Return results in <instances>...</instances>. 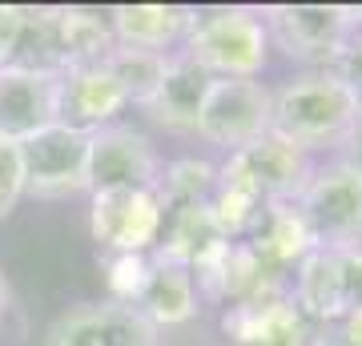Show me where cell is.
I'll use <instances>...</instances> for the list:
<instances>
[{"label": "cell", "mask_w": 362, "mask_h": 346, "mask_svg": "<svg viewBox=\"0 0 362 346\" xmlns=\"http://www.w3.org/2000/svg\"><path fill=\"white\" fill-rule=\"evenodd\" d=\"M354 121H358V93L322 69L270 89V133L294 142L306 154L342 145Z\"/></svg>", "instance_id": "obj_1"}, {"label": "cell", "mask_w": 362, "mask_h": 346, "mask_svg": "<svg viewBox=\"0 0 362 346\" xmlns=\"http://www.w3.org/2000/svg\"><path fill=\"white\" fill-rule=\"evenodd\" d=\"M181 52L202 64L214 81H246L258 77L270 57V37L254 8H194V25Z\"/></svg>", "instance_id": "obj_2"}, {"label": "cell", "mask_w": 362, "mask_h": 346, "mask_svg": "<svg viewBox=\"0 0 362 346\" xmlns=\"http://www.w3.org/2000/svg\"><path fill=\"white\" fill-rule=\"evenodd\" d=\"M270 45L302 64L326 69L358 28V8L350 4H270L262 8Z\"/></svg>", "instance_id": "obj_3"}, {"label": "cell", "mask_w": 362, "mask_h": 346, "mask_svg": "<svg viewBox=\"0 0 362 346\" xmlns=\"http://www.w3.org/2000/svg\"><path fill=\"white\" fill-rule=\"evenodd\" d=\"M16 154L25 173V197L57 202L89 190V133L52 121L49 129L16 145Z\"/></svg>", "instance_id": "obj_4"}, {"label": "cell", "mask_w": 362, "mask_h": 346, "mask_svg": "<svg viewBox=\"0 0 362 346\" xmlns=\"http://www.w3.org/2000/svg\"><path fill=\"white\" fill-rule=\"evenodd\" d=\"M221 181L242 185L262 202H294L306 190V181L314 178V161L306 149H298L294 142H286L278 133H262L258 142L242 145L226 157V166L218 169Z\"/></svg>", "instance_id": "obj_5"}, {"label": "cell", "mask_w": 362, "mask_h": 346, "mask_svg": "<svg viewBox=\"0 0 362 346\" xmlns=\"http://www.w3.org/2000/svg\"><path fill=\"white\" fill-rule=\"evenodd\" d=\"M298 214L322 250L362 246V178L350 173L342 161L314 169L306 190L294 197Z\"/></svg>", "instance_id": "obj_6"}, {"label": "cell", "mask_w": 362, "mask_h": 346, "mask_svg": "<svg viewBox=\"0 0 362 346\" xmlns=\"http://www.w3.org/2000/svg\"><path fill=\"white\" fill-rule=\"evenodd\" d=\"M165 202L153 190H109L93 193L89 230L105 254H149L165 230Z\"/></svg>", "instance_id": "obj_7"}, {"label": "cell", "mask_w": 362, "mask_h": 346, "mask_svg": "<svg viewBox=\"0 0 362 346\" xmlns=\"http://www.w3.org/2000/svg\"><path fill=\"white\" fill-rule=\"evenodd\" d=\"M262 133H270V89L258 77L214 81L197 117V137L233 154L242 145L258 142Z\"/></svg>", "instance_id": "obj_8"}, {"label": "cell", "mask_w": 362, "mask_h": 346, "mask_svg": "<svg viewBox=\"0 0 362 346\" xmlns=\"http://www.w3.org/2000/svg\"><path fill=\"white\" fill-rule=\"evenodd\" d=\"M157 178H161V157L141 129L117 121L89 133V193L153 190Z\"/></svg>", "instance_id": "obj_9"}, {"label": "cell", "mask_w": 362, "mask_h": 346, "mask_svg": "<svg viewBox=\"0 0 362 346\" xmlns=\"http://www.w3.org/2000/svg\"><path fill=\"white\" fill-rule=\"evenodd\" d=\"M45 346H161V330L121 302H81L49 326Z\"/></svg>", "instance_id": "obj_10"}, {"label": "cell", "mask_w": 362, "mask_h": 346, "mask_svg": "<svg viewBox=\"0 0 362 346\" xmlns=\"http://www.w3.org/2000/svg\"><path fill=\"white\" fill-rule=\"evenodd\" d=\"M221 330L230 346H330V330L298 314L290 294L254 298L221 314Z\"/></svg>", "instance_id": "obj_11"}, {"label": "cell", "mask_w": 362, "mask_h": 346, "mask_svg": "<svg viewBox=\"0 0 362 346\" xmlns=\"http://www.w3.org/2000/svg\"><path fill=\"white\" fill-rule=\"evenodd\" d=\"M125 109L129 101L105 64L57 73V121L61 125L77 129V133H97L105 125H117V117Z\"/></svg>", "instance_id": "obj_12"}, {"label": "cell", "mask_w": 362, "mask_h": 346, "mask_svg": "<svg viewBox=\"0 0 362 346\" xmlns=\"http://www.w3.org/2000/svg\"><path fill=\"white\" fill-rule=\"evenodd\" d=\"M57 121V77L28 69H0V142H28Z\"/></svg>", "instance_id": "obj_13"}, {"label": "cell", "mask_w": 362, "mask_h": 346, "mask_svg": "<svg viewBox=\"0 0 362 346\" xmlns=\"http://www.w3.org/2000/svg\"><path fill=\"white\" fill-rule=\"evenodd\" d=\"M209 85H214V77L202 64H194L185 52H173L145 113L173 133H197V117H202V105L209 97Z\"/></svg>", "instance_id": "obj_14"}, {"label": "cell", "mask_w": 362, "mask_h": 346, "mask_svg": "<svg viewBox=\"0 0 362 346\" xmlns=\"http://www.w3.org/2000/svg\"><path fill=\"white\" fill-rule=\"evenodd\" d=\"M194 25V8L185 4H117L109 8V28L117 45L145 52H165L173 45H185Z\"/></svg>", "instance_id": "obj_15"}, {"label": "cell", "mask_w": 362, "mask_h": 346, "mask_svg": "<svg viewBox=\"0 0 362 346\" xmlns=\"http://www.w3.org/2000/svg\"><path fill=\"white\" fill-rule=\"evenodd\" d=\"M290 302L298 306V314L314 326L330 330L346 306H342V274H338V254L334 250H322L314 246L310 254L302 258L290 274Z\"/></svg>", "instance_id": "obj_16"}, {"label": "cell", "mask_w": 362, "mask_h": 346, "mask_svg": "<svg viewBox=\"0 0 362 346\" xmlns=\"http://www.w3.org/2000/svg\"><path fill=\"white\" fill-rule=\"evenodd\" d=\"M197 286H194V274L177 262H165V258H149V274H145V286L133 310L141 314L145 322H153L157 330H165V326H185V322L194 318L197 310Z\"/></svg>", "instance_id": "obj_17"}, {"label": "cell", "mask_w": 362, "mask_h": 346, "mask_svg": "<svg viewBox=\"0 0 362 346\" xmlns=\"http://www.w3.org/2000/svg\"><path fill=\"white\" fill-rule=\"evenodd\" d=\"M246 246L274 270V274H282L286 282H290L294 266L314 250V233L306 230V221H302L294 202H270L262 209L258 226L250 230Z\"/></svg>", "instance_id": "obj_18"}, {"label": "cell", "mask_w": 362, "mask_h": 346, "mask_svg": "<svg viewBox=\"0 0 362 346\" xmlns=\"http://www.w3.org/2000/svg\"><path fill=\"white\" fill-rule=\"evenodd\" d=\"M226 233L218 230V221L209 214V205H181V209H169L165 214V230H161V242H157V258L165 262H177L189 274L206 266L209 258H218L226 250Z\"/></svg>", "instance_id": "obj_19"}, {"label": "cell", "mask_w": 362, "mask_h": 346, "mask_svg": "<svg viewBox=\"0 0 362 346\" xmlns=\"http://www.w3.org/2000/svg\"><path fill=\"white\" fill-rule=\"evenodd\" d=\"M57 21H61V57H65V69L105 64L109 52L117 49V37H113V28H109V13H101V8L65 4V8H57Z\"/></svg>", "instance_id": "obj_20"}, {"label": "cell", "mask_w": 362, "mask_h": 346, "mask_svg": "<svg viewBox=\"0 0 362 346\" xmlns=\"http://www.w3.org/2000/svg\"><path fill=\"white\" fill-rule=\"evenodd\" d=\"M13 69H28V73H65V57H61V21L57 8L37 4L28 8L21 4V28H16V45H13Z\"/></svg>", "instance_id": "obj_21"}, {"label": "cell", "mask_w": 362, "mask_h": 346, "mask_svg": "<svg viewBox=\"0 0 362 346\" xmlns=\"http://www.w3.org/2000/svg\"><path fill=\"white\" fill-rule=\"evenodd\" d=\"M169 57H173V52H169ZM169 57L165 52H145V49H125V45H117V49L109 52L105 69H109L113 81L121 85L125 101L137 105V109H145V105L153 101L161 77H165Z\"/></svg>", "instance_id": "obj_22"}, {"label": "cell", "mask_w": 362, "mask_h": 346, "mask_svg": "<svg viewBox=\"0 0 362 346\" xmlns=\"http://www.w3.org/2000/svg\"><path fill=\"white\" fill-rule=\"evenodd\" d=\"M214 190H218V166H209L206 157H177V161L161 166V178H157V193H161L165 209L206 205Z\"/></svg>", "instance_id": "obj_23"}, {"label": "cell", "mask_w": 362, "mask_h": 346, "mask_svg": "<svg viewBox=\"0 0 362 346\" xmlns=\"http://www.w3.org/2000/svg\"><path fill=\"white\" fill-rule=\"evenodd\" d=\"M209 214H214V221H218V230L226 233V242H246L250 230L258 226L262 209H266V202L262 197H254L250 190H242V185H230V181L218 178V190L209 193Z\"/></svg>", "instance_id": "obj_24"}, {"label": "cell", "mask_w": 362, "mask_h": 346, "mask_svg": "<svg viewBox=\"0 0 362 346\" xmlns=\"http://www.w3.org/2000/svg\"><path fill=\"white\" fill-rule=\"evenodd\" d=\"M101 270L105 286H109V302L133 306L145 286V274H149V254H105Z\"/></svg>", "instance_id": "obj_25"}, {"label": "cell", "mask_w": 362, "mask_h": 346, "mask_svg": "<svg viewBox=\"0 0 362 346\" xmlns=\"http://www.w3.org/2000/svg\"><path fill=\"white\" fill-rule=\"evenodd\" d=\"M25 197V173H21V154L13 142H0V221L16 209Z\"/></svg>", "instance_id": "obj_26"}, {"label": "cell", "mask_w": 362, "mask_h": 346, "mask_svg": "<svg viewBox=\"0 0 362 346\" xmlns=\"http://www.w3.org/2000/svg\"><path fill=\"white\" fill-rule=\"evenodd\" d=\"M322 73H330V77H338L346 89H354L362 97V8H358V28L350 33V40L338 49V57L330 64H326Z\"/></svg>", "instance_id": "obj_27"}, {"label": "cell", "mask_w": 362, "mask_h": 346, "mask_svg": "<svg viewBox=\"0 0 362 346\" xmlns=\"http://www.w3.org/2000/svg\"><path fill=\"white\" fill-rule=\"evenodd\" d=\"M338 254V274H342V306L358 310L362 306V246L334 250Z\"/></svg>", "instance_id": "obj_28"}, {"label": "cell", "mask_w": 362, "mask_h": 346, "mask_svg": "<svg viewBox=\"0 0 362 346\" xmlns=\"http://www.w3.org/2000/svg\"><path fill=\"white\" fill-rule=\"evenodd\" d=\"M16 28H21V4H0V69L13 61Z\"/></svg>", "instance_id": "obj_29"}, {"label": "cell", "mask_w": 362, "mask_h": 346, "mask_svg": "<svg viewBox=\"0 0 362 346\" xmlns=\"http://www.w3.org/2000/svg\"><path fill=\"white\" fill-rule=\"evenodd\" d=\"M326 342L330 346H362V306L346 310V314L334 322V334H330Z\"/></svg>", "instance_id": "obj_30"}, {"label": "cell", "mask_w": 362, "mask_h": 346, "mask_svg": "<svg viewBox=\"0 0 362 346\" xmlns=\"http://www.w3.org/2000/svg\"><path fill=\"white\" fill-rule=\"evenodd\" d=\"M338 149H342V157H338V161H342L350 173H358V178H362V129H358V125L350 129L346 142L338 145Z\"/></svg>", "instance_id": "obj_31"}, {"label": "cell", "mask_w": 362, "mask_h": 346, "mask_svg": "<svg viewBox=\"0 0 362 346\" xmlns=\"http://www.w3.org/2000/svg\"><path fill=\"white\" fill-rule=\"evenodd\" d=\"M8 310H13V286H8L4 270H0V330H4V322H8Z\"/></svg>", "instance_id": "obj_32"}, {"label": "cell", "mask_w": 362, "mask_h": 346, "mask_svg": "<svg viewBox=\"0 0 362 346\" xmlns=\"http://www.w3.org/2000/svg\"><path fill=\"white\" fill-rule=\"evenodd\" d=\"M354 125H358V129H362V97H358V121H354Z\"/></svg>", "instance_id": "obj_33"}]
</instances>
